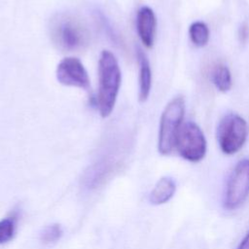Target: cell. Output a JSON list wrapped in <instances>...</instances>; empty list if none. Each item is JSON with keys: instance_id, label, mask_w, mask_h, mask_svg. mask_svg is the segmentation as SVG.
<instances>
[{"instance_id": "obj_1", "label": "cell", "mask_w": 249, "mask_h": 249, "mask_svg": "<svg viewBox=\"0 0 249 249\" xmlns=\"http://www.w3.org/2000/svg\"><path fill=\"white\" fill-rule=\"evenodd\" d=\"M122 82V74L118 59L108 50L101 52L98 60V89L96 105L102 118L111 115Z\"/></svg>"}, {"instance_id": "obj_2", "label": "cell", "mask_w": 249, "mask_h": 249, "mask_svg": "<svg viewBox=\"0 0 249 249\" xmlns=\"http://www.w3.org/2000/svg\"><path fill=\"white\" fill-rule=\"evenodd\" d=\"M51 36L60 50L73 52L88 45L89 34L79 18L68 14H60L52 20Z\"/></svg>"}, {"instance_id": "obj_3", "label": "cell", "mask_w": 249, "mask_h": 249, "mask_svg": "<svg viewBox=\"0 0 249 249\" xmlns=\"http://www.w3.org/2000/svg\"><path fill=\"white\" fill-rule=\"evenodd\" d=\"M185 115V99L182 95L173 97L164 107L159 128L158 150L160 154L167 156L175 149L176 136Z\"/></svg>"}, {"instance_id": "obj_4", "label": "cell", "mask_w": 249, "mask_h": 249, "mask_svg": "<svg viewBox=\"0 0 249 249\" xmlns=\"http://www.w3.org/2000/svg\"><path fill=\"white\" fill-rule=\"evenodd\" d=\"M246 121L236 113L226 114L219 122L216 131L217 141L221 151L226 155L237 153L248 136Z\"/></svg>"}, {"instance_id": "obj_5", "label": "cell", "mask_w": 249, "mask_h": 249, "mask_svg": "<svg viewBox=\"0 0 249 249\" xmlns=\"http://www.w3.org/2000/svg\"><path fill=\"white\" fill-rule=\"evenodd\" d=\"M206 148V139L201 128L192 121L183 123L175 141L178 154L188 161L198 162L204 158Z\"/></svg>"}, {"instance_id": "obj_6", "label": "cell", "mask_w": 249, "mask_h": 249, "mask_svg": "<svg viewBox=\"0 0 249 249\" xmlns=\"http://www.w3.org/2000/svg\"><path fill=\"white\" fill-rule=\"evenodd\" d=\"M249 196V159L240 160L232 169L226 186L224 205L229 210L238 208Z\"/></svg>"}, {"instance_id": "obj_7", "label": "cell", "mask_w": 249, "mask_h": 249, "mask_svg": "<svg viewBox=\"0 0 249 249\" xmlns=\"http://www.w3.org/2000/svg\"><path fill=\"white\" fill-rule=\"evenodd\" d=\"M55 76L63 86L74 87L85 90L90 89V81L84 64L77 57H65L57 64Z\"/></svg>"}, {"instance_id": "obj_8", "label": "cell", "mask_w": 249, "mask_h": 249, "mask_svg": "<svg viewBox=\"0 0 249 249\" xmlns=\"http://www.w3.org/2000/svg\"><path fill=\"white\" fill-rule=\"evenodd\" d=\"M136 30L142 44L151 49L154 46L157 30V18L154 11L148 7H141L136 15Z\"/></svg>"}, {"instance_id": "obj_9", "label": "cell", "mask_w": 249, "mask_h": 249, "mask_svg": "<svg viewBox=\"0 0 249 249\" xmlns=\"http://www.w3.org/2000/svg\"><path fill=\"white\" fill-rule=\"evenodd\" d=\"M137 59L139 64V91L138 97L139 101L145 102L151 92L152 88V70L150 66V62L144 53V52L140 49L137 51Z\"/></svg>"}, {"instance_id": "obj_10", "label": "cell", "mask_w": 249, "mask_h": 249, "mask_svg": "<svg viewBox=\"0 0 249 249\" xmlns=\"http://www.w3.org/2000/svg\"><path fill=\"white\" fill-rule=\"evenodd\" d=\"M176 190L175 182L170 177L160 178L150 193L149 201L154 205H160L167 202L174 195Z\"/></svg>"}, {"instance_id": "obj_11", "label": "cell", "mask_w": 249, "mask_h": 249, "mask_svg": "<svg viewBox=\"0 0 249 249\" xmlns=\"http://www.w3.org/2000/svg\"><path fill=\"white\" fill-rule=\"evenodd\" d=\"M211 80L215 88L221 92H228L231 89V73L229 67L223 63L214 66L211 72Z\"/></svg>"}, {"instance_id": "obj_12", "label": "cell", "mask_w": 249, "mask_h": 249, "mask_svg": "<svg viewBox=\"0 0 249 249\" xmlns=\"http://www.w3.org/2000/svg\"><path fill=\"white\" fill-rule=\"evenodd\" d=\"M189 36L196 47L202 48L208 44L210 37L209 28L203 21H194L189 27Z\"/></svg>"}, {"instance_id": "obj_13", "label": "cell", "mask_w": 249, "mask_h": 249, "mask_svg": "<svg viewBox=\"0 0 249 249\" xmlns=\"http://www.w3.org/2000/svg\"><path fill=\"white\" fill-rule=\"evenodd\" d=\"M16 232L15 217H6L0 220V244L9 242Z\"/></svg>"}, {"instance_id": "obj_14", "label": "cell", "mask_w": 249, "mask_h": 249, "mask_svg": "<svg viewBox=\"0 0 249 249\" xmlns=\"http://www.w3.org/2000/svg\"><path fill=\"white\" fill-rule=\"evenodd\" d=\"M63 231L60 225L52 224L47 226L41 232V241L45 244H53L60 239Z\"/></svg>"}, {"instance_id": "obj_15", "label": "cell", "mask_w": 249, "mask_h": 249, "mask_svg": "<svg viewBox=\"0 0 249 249\" xmlns=\"http://www.w3.org/2000/svg\"><path fill=\"white\" fill-rule=\"evenodd\" d=\"M237 249H249V231L243 237V239L240 241Z\"/></svg>"}, {"instance_id": "obj_16", "label": "cell", "mask_w": 249, "mask_h": 249, "mask_svg": "<svg viewBox=\"0 0 249 249\" xmlns=\"http://www.w3.org/2000/svg\"><path fill=\"white\" fill-rule=\"evenodd\" d=\"M249 35V29L246 24H242L240 26V38L242 41H245Z\"/></svg>"}]
</instances>
